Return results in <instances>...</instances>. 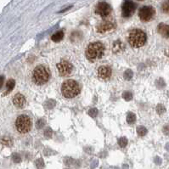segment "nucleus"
<instances>
[{"label": "nucleus", "mask_w": 169, "mask_h": 169, "mask_svg": "<svg viewBox=\"0 0 169 169\" xmlns=\"http://www.w3.org/2000/svg\"><path fill=\"white\" fill-rule=\"evenodd\" d=\"M105 53V46L99 42L92 43L86 49V57L89 61H96L103 57Z\"/></svg>", "instance_id": "nucleus-1"}, {"label": "nucleus", "mask_w": 169, "mask_h": 169, "mask_svg": "<svg viewBox=\"0 0 169 169\" xmlns=\"http://www.w3.org/2000/svg\"><path fill=\"white\" fill-rule=\"evenodd\" d=\"M50 78V71L44 65L37 66L33 72V82L37 85L45 84Z\"/></svg>", "instance_id": "nucleus-2"}, {"label": "nucleus", "mask_w": 169, "mask_h": 169, "mask_svg": "<svg viewBox=\"0 0 169 169\" xmlns=\"http://www.w3.org/2000/svg\"><path fill=\"white\" fill-rule=\"evenodd\" d=\"M147 40L146 34L140 29L132 30L129 35V44L133 48H140L144 46Z\"/></svg>", "instance_id": "nucleus-3"}, {"label": "nucleus", "mask_w": 169, "mask_h": 169, "mask_svg": "<svg viewBox=\"0 0 169 169\" xmlns=\"http://www.w3.org/2000/svg\"><path fill=\"white\" fill-rule=\"evenodd\" d=\"M61 92L64 97L67 99H71L79 94L80 87L75 80H67L63 83Z\"/></svg>", "instance_id": "nucleus-4"}, {"label": "nucleus", "mask_w": 169, "mask_h": 169, "mask_svg": "<svg viewBox=\"0 0 169 169\" xmlns=\"http://www.w3.org/2000/svg\"><path fill=\"white\" fill-rule=\"evenodd\" d=\"M32 121L31 118L26 115H21L16 118L15 121V129L20 133L25 134L31 130Z\"/></svg>", "instance_id": "nucleus-5"}, {"label": "nucleus", "mask_w": 169, "mask_h": 169, "mask_svg": "<svg viewBox=\"0 0 169 169\" xmlns=\"http://www.w3.org/2000/svg\"><path fill=\"white\" fill-rule=\"evenodd\" d=\"M57 70L60 77H67L72 72L73 66L70 62L66 60H61L57 64Z\"/></svg>", "instance_id": "nucleus-6"}, {"label": "nucleus", "mask_w": 169, "mask_h": 169, "mask_svg": "<svg viewBox=\"0 0 169 169\" xmlns=\"http://www.w3.org/2000/svg\"><path fill=\"white\" fill-rule=\"evenodd\" d=\"M155 9L151 6H144L140 10L139 16L140 20L144 22L150 21L155 15Z\"/></svg>", "instance_id": "nucleus-7"}, {"label": "nucleus", "mask_w": 169, "mask_h": 169, "mask_svg": "<svg viewBox=\"0 0 169 169\" xmlns=\"http://www.w3.org/2000/svg\"><path fill=\"white\" fill-rule=\"evenodd\" d=\"M111 12V7L106 2H99V4L96 5L95 13L97 15H100L101 17H106L110 15Z\"/></svg>", "instance_id": "nucleus-8"}, {"label": "nucleus", "mask_w": 169, "mask_h": 169, "mask_svg": "<svg viewBox=\"0 0 169 169\" xmlns=\"http://www.w3.org/2000/svg\"><path fill=\"white\" fill-rule=\"evenodd\" d=\"M137 5L132 1H126L124 4H122L121 7V11H122V15L123 17H130L131 15L134 13V11L136 10Z\"/></svg>", "instance_id": "nucleus-9"}, {"label": "nucleus", "mask_w": 169, "mask_h": 169, "mask_svg": "<svg viewBox=\"0 0 169 169\" xmlns=\"http://www.w3.org/2000/svg\"><path fill=\"white\" fill-rule=\"evenodd\" d=\"M115 24L112 21H102L100 24H99L97 27H96V30L98 33H108V32H110L112 30L115 29Z\"/></svg>", "instance_id": "nucleus-10"}, {"label": "nucleus", "mask_w": 169, "mask_h": 169, "mask_svg": "<svg viewBox=\"0 0 169 169\" xmlns=\"http://www.w3.org/2000/svg\"><path fill=\"white\" fill-rule=\"evenodd\" d=\"M111 69L108 66H101L98 69V76L103 80H108L111 77Z\"/></svg>", "instance_id": "nucleus-11"}, {"label": "nucleus", "mask_w": 169, "mask_h": 169, "mask_svg": "<svg viewBox=\"0 0 169 169\" xmlns=\"http://www.w3.org/2000/svg\"><path fill=\"white\" fill-rule=\"evenodd\" d=\"M13 103L18 108H23L26 105V98L21 94H16L13 98Z\"/></svg>", "instance_id": "nucleus-12"}, {"label": "nucleus", "mask_w": 169, "mask_h": 169, "mask_svg": "<svg viewBox=\"0 0 169 169\" xmlns=\"http://www.w3.org/2000/svg\"><path fill=\"white\" fill-rule=\"evenodd\" d=\"M157 31L158 33L162 35V37L165 38H168L169 37V26L164 23H161L159 24L157 26Z\"/></svg>", "instance_id": "nucleus-13"}, {"label": "nucleus", "mask_w": 169, "mask_h": 169, "mask_svg": "<svg viewBox=\"0 0 169 169\" xmlns=\"http://www.w3.org/2000/svg\"><path fill=\"white\" fill-rule=\"evenodd\" d=\"M125 49V45L124 44L121 42V41H116L113 44V47H112V51L114 52L115 54H119Z\"/></svg>", "instance_id": "nucleus-14"}, {"label": "nucleus", "mask_w": 169, "mask_h": 169, "mask_svg": "<svg viewBox=\"0 0 169 169\" xmlns=\"http://www.w3.org/2000/svg\"><path fill=\"white\" fill-rule=\"evenodd\" d=\"M15 86V82L14 79H10L9 81L7 82V83H6V91L4 93V95H6L8 94H10V93L14 89Z\"/></svg>", "instance_id": "nucleus-15"}, {"label": "nucleus", "mask_w": 169, "mask_h": 169, "mask_svg": "<svg viewBox=\"0 0 169 169\" xmlns=\"http://www.w3.org/2000/svg\"><path fill=\"white\" fill-rule=\"evenodd\" d=\"M63 37H64V32H62V31H59V32H56L54 35H52L51 39L52 41L57 43V42H60V41L62 40Z\"/></svg>", "instance_id": "nucleus-16"}, {"label": "nucleus", "mask_w": 169, "mask_h": 169, "mask_svg": "<svg viewBox=\"0 0 169 169\" xmlns=\"http://www.w3.org/2000/svg\"><path fill=\"white\" fill-rule=\"evenodd\" d=\"M136 121V116L135 114H133L132 112H129L127 115V121L129 124H133Z\"/></svg>", "instance_id": "nucleus-17"}, {"label": "nucleus", "mask_w": 169, "mask_h": 169, "mask_svg": "<svg viewBox=\"0 0 169 169\" xmlns=\"http://www.w3.org/2000/svg\"><path fill=\"white\" fill-rule=\"evenodd\" d=\"M137 133H138L139 136L143 137L147 133V129H145V127H144V126H140L137 128Z\"/></svg>", "instance_id": "nucleus-18"}, {"label": "nucleus", "mask_w": 169, "mask_h": 169, "mask_svg": "<svg viewBox=\"0 0 169 169\" xmlns=\"http://www.w3.org/2000/svg\"><path fill=\"white\" fill-rule=\"evenodd\" d=\"M133 76V72L130 69L126 70L124 74H123V77H124V78H125L126 80H130V79H132Z\"/></svg>", "instance_id": "nucleus-19"}, {"label": "nucleus", "mask_w": 169, "mask_h": 169, "mask_svg": "<svg viewBox=\"0 0 169 169\" xmlns=\"http://www.w3.org/2000/svg\"><path fill=\"white\" fill-rule=\"evenodd\" d=\"M118 144H119L121 148L126 147L127 144H128V140H127L126 138H124V137L120 138V139L118 140Z\"/></svg>", "instance_id": "nucleus-20"}, {"label": "nucleus", "mask_w": 169, "mask_h": 169, "mask_svg": "<svg viewBox=\"0 0 169 169\" xmlns=\"http://www.w3.org/2000/svg\"><path fill=\"white\" fill-rule=\"evenodd\" d=\"M166 111V108L163 105H158L156 106V112L158 113L159 115H162L165 113Z\"/></svg>", "instance_id": "nucleus-21"}, {"label": "nucleus", "mask_w": 169, "mask_h": 169, "mask_svg": "<svg viewBox=\"0 0 169 169\" xmlns=\"http://www.w3.org/2000/svg\"><path fill=\"white\" fill-rule=\"evenodd\" d=\"M122 98L127 101H129L133 99V94L131 92H124L122 94Z\"/></svg>", "instance_id": "nucleus-22"}, {"label": "nucleus", "mask_w": 169, "mask_h": 169, "mask_svg": "<svg viewBox=\"0 0 169 169\" xmlns=\"http://www.w3.org/2000/svg\"><path fill=\"white\" fill-rule=\"evenodd\" d=\"M46 124V121L44 119H39L38 121H37V123H36V128L37 129H41L43 127H44Z\"/></svg>", "instance_id": "nucleus-23"}, {"label": "nucleus", "mask_w": 169, "mask_h": 169, "mask_svg": "<svg viewBox=\"0 0 169 169\" xmlns=\"http://www.w3.org/2000/svg\"><path fill=\"white\" fill-rule=\"evenodd\" d=\"M36 167L37 169H43L44 167V162L43 159H38L36 161Z\"/></svg>", "instance_id": "nucleus-24"}, {"label": "nucleus", "mask_w": 169, "mask_h": 169, "mask_svg": "<svg viewBox=\"0 0 169 169\" xmlns=\"http://www.w3.org/2000/svg\"><path fill=\"white\" fill-rule=\"evenodd\" d=\"M88 114H89V116L91 117L94 118L97 117V115H98V110L96 109V108H93V109H91V110H89V111H88Z\"/></svg>", "instance_id": "nucleus-25"}, {"label": "nucleus", "mask_w": 169, "mask_h": 169, "mask_svg": "<svg viewBox=\"0 0 169 169\" xmlns=\"http://www.w3.org/2000/svg\"><path fill=\"white\" fill-rule=\"evenodd\" d=\"M2 143L4 144H5V145H8V146H10V145H12V144H13V142H12V140H11L10 138H4V139H3L2 140Z\"/></svg>", "instance_id": "nucleus-26"}, {"label": "nucleus", "mask_w": 169, "mask_h": 169, "mask_svg": "<svg viewBox=\"0 0 169 169\" xmlns=\"http://www.w3.org/2000/svg\"><path fill=\"white\" fill-rule=\"evenodd\" d=\"M162 10L166 14H169V3L166 2L164 4H162Z\"/></svg>", "instance_id": "nucleus-27"}, {"label": "nucleus", "mask_w": 169, "mask_h": 169, "mask_svg": "<svg viewBox=\"0 0 169 169\" xmlns=\"http://www.w3.org/2000/svg\"><path fill=\"white\" fill-rule=\"evenodd\" d=\"M52 135H53V131L51 130L50 128H48L44 131V136L47 137V138H51Z\"/></svg>", "instance_id": "nucleus-28"}, {"label": "nucleus", "mask_w": 169, "mask_h": 169, "mask_svg": "<svg viewBox=\"0 0 169 169\" xmlns=\"http://www.w3.org/2000/svg\"><path fill=\"white\" fill-rule=\"evenodd\" d=\"M13 160H14V162H16V163H18L21 161V156H19L18 154H14L13 155Z\"/></svg>", "instance_id": "nucleus-29"}, {"label": "nucleus", "mask_w": 169, "mask_h": 169, "mask_svg": "<svg viewBox=\"0 0 169 169\" xmlns=\"http://www.w3.org/2000/svg\"><path fill=\"white\" fill-rule=\"evenodd\" d=\"M55 104V101H52V100H48V102L46 103V106H47V108H48V109H50V108H53V107H54Z\"/></svg>", "instance_id": "nucleus-30"}, {"label": "nucleus", "mask_w": 169, "mask_h": 169, "mask_svg": "<svg viewBox=\"0 0 169 169\" xmlns=\"http://www.w3.org/2000/svg\"><path fill=\"white\" fill-rule=\"evenodd\" d=\"M163 133H165L166 135H169V125H166L163 129H162Z\"/></svg>", "instance_id": "nucleus-31"}, {"label": "nucleus", "mask_w": 169, "mask_h": 169, "mask_svg": "<svg viewBox=\"0 0 169 169\" xmlns=\"http://www.w3.org/2000/svg\"><path fill=\"white\" fill-rule=\"evenodd\" d=\"M4 77H0V88H2V86H3V84H4Z\"/></svg>", "instance_id": "nucleus-32"}, {"label": "nucleus", "mask_w": 169, "mask_h": 169, "mask_svg": "<svg viewBox=\"0 0 169 169\" xmlns=\"http://www.w3.org/2000/svg\"><path fill=\"white\" fill-rule=\"evenodd\" d=\"M139 1H143V0H139Z\"/></svg>", "instance_id": "nucleus-33"}, {"label": "nucleus", "mask_w": 169, "mask_h": 169, "mask_svg": "<svg viewBox=\"0 0 169 169\" xmlns=\"http://www.w3.org/2000/svg\"><path fill=\"white\" fill-rule=\"evenodd\" d=\"M168 1H169V0H168Z\"/></svg>", "instance_id": "nucleus-34"}]
</instances>
